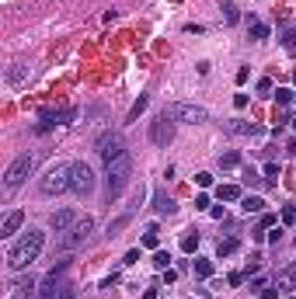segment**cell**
<instances>
[{"mask_svg": "<svg viewBox=\"0 0 296 299\" xmlns=\"http://www.w3.org/2000/svg\"><path fill=\"white\" fill-rule=\"evenodd\" d=\"M42 247H46V233H42V230H28V233H21V237L14 240V247L7 250V268H11V272L31 268L35 261H39Z\"/></svg>", "mask_w": 296, "mask_h": 299, "instance_id": "cell-1", "label": "cell"}, {"mask_svg": "<svg viewBox=\"0 0 296 299\" xmlns=\"http://www.w3.org/2000/svg\"><path fill=\"white\" fill-rule=\"evenodd\" d=\"M129 174H133V157H129V153L115 157L112 164H105V195H108V202L119 199V195L126 192Z\"/></svg>", "mask_w": 296, "mask_h": 299, "instance_id": "cell-2", "label": "cell"}, {"mask_svg": "<svg viewBox=\"0 0 296 299\" xmlns=\"http://www.w3.org/2000/svg\"><path fill=\"white\" fill-rule=\"evenodd\" d=\"M91 233H94V216H81V219L63 233L59 247H63V250H77V247H84V244L91 240Z\"/></svg>", "mask_w": 296, "mask_h": 299, "instance_id": "cell-3", "label": "cell"}, {"mask_svg": "<svg viewBox=\"0 0 296 299\" xmlns=\"http://www.w3.org/2000/svg\"><path fill=\"white\" fill-rule=\"evenodd\" d=\"M70 192L73 195H91L94 192V167L87 160H77V164H70Z\"/></svg>", "mask_w": 296, "mask_h": 299, "instance_id": "cell-4", "label": "cell"}, {"mask_svg": "<svg viewBox=\"0 0 296 299\" xmlns=\"http://www.w3.org/2000/svg\"><path fill=\"white\" fill-rule=\"evenodd\" d=\"M39 192L42 195H59V192H70V164H56L42 174L39 181Z\"/></svg>", "mask_w": 296, "mask_h": 299, "instance_id": "cell-5", "label": "cell"}, {"mask_svg": "<svg viewBox=\"0 0 296 299\" xmlns=\"http://www.w3.org/2000/svg\"><path fill=\"white\" fill-rule=\"evenodd\" d=\"M164 111H167L174 122H188V125H199V122H206V119H209V111H206V108L188 104V101H174V104H167Z\"/></svg>", "mask_w": 296, "mask_h": 299, "instance_id": "cell-6", "label": "cell"}, {"mask_svg": "<svg viewBox=\"0 0 296 299\" xmlns=\"http://www.w3.org/2000/svg\"><path fill=\"white\" fill-rule=\"evenodd\" d=\"M31 153H21V157H14L11 160V167L4 171V188L7 192H14V188H21V184H25V177H28V171H31Z\"/></svg>", "mask_w": 296, "mask_h": 299, "instance_id": "cell-7", "label": "cell"}, {"mask_svg": "<svg viewBox=\"0 0 296 299\" xmlns=\"http://www.w3.org/2000/svg\"><path fill=\"white\" fill-rule=\"evenodd\" d=\"M66 272V261L63 265H56L49 275H46V282L39 285V299H70V292H63V285H59V275Z\"/></svg>", "mask_w": 296, "mask_h": 299, "instance_id": "cell-8", "label": "cell"}, {"mask_svg": "<svg viewBox=\"0 0 296 299\" xmlns=\"http://www.w3.org/2000/svg\"><path fill=\"white\" fill-rule=\"evenodd\" d=\"M150 139H154L157 146H167V143L174 139V119L167 115V111H164L161 119H154V122H150Z\"/></svg>", "mask_w": 296, "mask_h": 299, "instance_id": "cell-9", "label": "cell"}, {"mask_svg": "<svg viewBox=\"0 0 296 299\" xmlns=\"http://www.w3.org/2000/svg\"><path fill=\"white\" fill-rule=\"evenodd\" d=\"M98 153H101V160H105V164H112L115 157H122L126 150H122V139H119V132H105V136L98 139Z\"/></svg>", "mask_w": 296, "mask_h": 299, "instance_id": "cell-10", "label": "cell"}, {"mask_svg": "<svg viewBox=\"0 0 296 299\" xmlns=\"http://www.w3.org/2000/svg\"><path fill=\"white\" fill-rule=\"evenodd\" d=\"M223 132H230V136H262L265 129L258 125V122H244V119H230V122H223Z\"/></svg>", "mask_w": 296, "mask_h": 299, "instance_id": "cell-11", "label": "cell"}, {"mask_svg": "<svg viewBox=\"0 0 296 299\" xmlns=\"http://www.w3.org/2000/svg\"><path fill=\"white\" fill-rule=\"evenodd\" d=\"M21 223H25V212H21V209L7 212V216H4V223H0V237H14V233L21 230Z\"/></svg>", "mask_w": 296, "mask_h": 299, "instance_id": "cell-12", "label": "cell"}, {"mask_svg": "<svg viewBox=\"0 0 296 299\" xmlns=\"http://www.w3.org/2000/svg\"><path fill=\"white\" fill-rule=\"evenodd\" d=\"M154 209H157V216H174V212H178L174 199H171L164 188H157V192H154Z\"/></svg>", "mask_w": 296, "mask_h": 299, "instance_id": "cell-13", "label": "cell"}, {"mask_svg": "<svg viewBox=\"0 0 296 299\" xmlns=\"http://www.w3.org/2000/svg\"><path fill=\"white\" fill-rule=\"evenodd\" d=\"M49 223H53V230H56V233H66L73 223H77V216H73V209H59V212H53Z\"/></svg>", "mask_w": 296, "mask_h": 299, "instance_id": "cell-14", "label": "cell"}, {"mask_svg": "<svg viewBox=\"0 0 296 299\" xmlns=\"http://www.w3.org/2000/svg\"><path fill=\"white\" fill-rule=\"evenodd\" d=\"M129 219H133V212H122L119 219H112V223H108V233H105V237H108V240L119 237V230H126V226H129Z\"/></svg>", "mask_w": 296, "mask_h": 299, "instance_id": "cell-15", "label": "cell"}, {"mask_svg": "<svg viewBox=\"0 0 296 299\" xmlns=\"http://www.w3.org/2000/svg\"><path fill=\"white\" fill-rule=\"evenodd\" d=\"M216 195L223 199V202H237V199H244V195H241V184H219Z\"/></svg>", "mask_w": 296, "mask_h": 299, "instance_id": "cell-16", "label": "cell"}, {"mask_svg": "<svg viewBox=\"0 0 296 299\" xmlns=\"http://www.w3.org/2000/svg\"><path fill=\"white\" fill-rule=\"evenodd\" d=\"M157 233H161L157 226H146V233H143V247L146 250H161V237Z\"/></svg>", "mask_w": 296, "mask_h": 299, "instance_id": "cell-17", "label": "cell"}, {"mask_svg": "<svg viewBox=\"0 0 296 299\" xmlns=\"http://www.w3.org/2000/svg\"><path fill=\"white\" fill-rule=\"evenodd\" d=\"M146 104H150V98H146V94H139V98L133 101V108H129V119H126V122H136V119L143 115V111H146Z\"/></svg>", "mask_w": 296, "mask_h": 299, "instance_id": "cell-18", "label": "cell"}, {"mask_svg": "<svg viewBox=\"0 0 296 299\" xmlns=\"http://www.w3.org/2000/svg\"><path fill=\"white\" fill-rule=\"evenodd\" d=\"M237 247H241V240H237V237H223V240L216 244V254H219V257H227V254H234Z\"/></svg>", "mask_w": 296, "mask_h": 299, "instance_id": "cell-19", "label": "cell"}, {"mask_svg": "<svg viewBox=\"0 0 296 299\" xmlns=\"http://www.w3.org/2000/svg\"><path fill=\"white\" fill-rule=\"evenodd\" d=\"M213 272H216V268H213L209 257H195V275H199V278H213Z\"/></svg>", "mask_w": 296, "mask_h": 299, "instance_id": "cell-20", "label": "cell"}, {"mask_svg": "<svg viewBox=\"0 0 296 299\" xmlns=\"http://www.w3.org/2000/svg\"><path fill=\"white\" fill-rule=\"evenodd\" d=\"M247 28H251V39H254V42L269 39V25H262V21H254V18H251V21H247Z\"/></svg>", "mask_w": 296, "mask_h": 299, "instance_id": "cell-21", "label": "cell"}, {"mask_svg": "<svg viewBox=\"0 0 296 299\" xmlns=\"http://www.w3.org/2000/svg\"><path fill=\"white\" fill-rule=\"evenodd\" d=\"M241 209H244V212H262L265 202L258 199V195H244V199H241Z\"/></svg>", "mask_w": 296, "mask_h": 299, "instance_id": "cell-22", "label": "cell"}, {"mask_svg": "<svg viewBox=\"0 0 296 299\" xmlns=\"http://www.w3.org/2000/svg\"><path fill=\"white\" fill-rule=\"evenodd\" d=\"M28 77V66L25 63H14V70H7V84H21Z\"/></svg>", "mask_w": 296, "mask_h": 299, "instance_id": "cell-23", "label": "cell"}, {"mask_svg": "<svg viewBox=\"0 0 296 299\" xmlns=\"http://www.w3.org/2000/svg\"><path fill=\"white\" fill-rule=\"evenodd\" d=\"M275 219H279V216H272V212H265V216H262V223H258V230H254V237H258V240H262V233L275 226Z\"/></svg>", "mask_w": 296, "mask_h": 299, "instance_id": "cell-24", "label": "cell"}, {"mask_svg": "<svg viewBox=\"0 0 296 299\" xmlns=\"http://www.w3.org/2000/svg\"><path fill=\"white\" fill-rule=\"evenodd\" d=\"M275 101H279V108H286V104H293V101H296V94H293L289 87H279V91H275Z\"/></svg>", "mask_w": 296, "mask_h": 299, "instance_id": "cell-25", "label": "cell"}, {"mask_svg": "<svg viewBox=\"0 0 296 299\" xmlns=\"http://www.w3.org/2000/svg\"><path fill=\"white\" fill-rule=\"evenodd\" d=\"M241 164V153L237 150H230V153H219V167H237Z\"/></svg>", "mask_w": 296, "mask_h": 299, "instance_id": "cell-26", "label": "cell"}, {"mask_svg": "<svg viewBox=\"0 0 296 299\" xmlns=\"http://www.w3.org/2000/svg\"><path fill=\"white\" fill-rule=\"evenodd\" d=\"M195 247H199V233L181 237V250H185V254H195Z\"/></svg>", "mask_w": 296, "mask_h": 299, "instance_id": "cell-27", "label": "cell"}, {"mask_svg": "<svg viewBox=\"0 0 296 299\" xmlns=\"http://www.w3.org/2000/svg\"><path fill=\"white\" fill-rule=\"evenodd\" d=\"M167 261H171V254H167V250H157V254H154V268H157V272H167Z\"/></svg>", "mask_w": 296, "mask_h": 299, "instance_id": "cell-28", "label": "cell"}, {"mask_svg": "<svg viewBox=\"0 0 296 299\" xmlns=\"http://www.w3.org/2000/svg\"><path fill=\"white\" fill-rule=\"evenodd\" d=\"M282 46H286L289 52H296V31H293V28H282Z\"/></svg>", "mask_w": 296, "mask_h": 299, "instance_id": "cell-29", "label": "cell"}, {"mask_svg": "<svg viewBox=\"0 0 296 299\" xmlns=\"http://www.w3.org/2000/svg\"><path fill=\"white\" fill-rule=\"evenodd\" d=\"M279 181V164H265V184H275Z\"/></svg>", "mask_w": 296, "mask_h": 299, "instance_id": "cell-30", "label": "cell"}, {"mask_svg": "<svg viewBox=\"0 0 296 299\" xmlns=\"http://www.w3.org/2000/svg\"><path fill=\"white\" fill-rule=\"evenodd\" d=\"M258 94H262V98H269V94H275V84L265 77V80H258Z\"/></svg>", "mask_w": 296, "mask_h": 299, "instance_id": "cell-31", "label": "cell"}, {"mask_svg": "<svg viewBox=\"0 0 296 299\" xmlns=\"http://www.w3.org/2000/svg\"><path fill=\"white\" fill-rule=\"evenodd\" d=\"M223 11H227V25H237V7L230 4V0H223Z\"/></svg>", "mask_w": 296, "mask_h": 299, "instance_id": "cell-32", "label": "cell"}, {"mask_svg": "<svg viewBox=\"0 0 296 299\" xmlns=\"http://www.w3.org/2000/svg\"><path fill=\"white\" fill-rule=\"evenodd\" d=\"M195 181H199V188H209V184H213V174H209V171H199Z\"/></svg>", "mask_w": 296, "mask_h": 299, "instance_id": "cell-33", "label": "cell"}, {"mask_svg": "<svg viewBox=\"0 0 296 299\" xmlns=\"http://www.w3.org/2000/svg\"><path fill=\"white\" fill-rule=\"evenodd\" d=\"M282 223H296V209H293V205L282 209Z\"/></svg>", "mask_w": 296, "mask_h": 299, "instance_id": "cell-34", "label": "cell"}, {"mask_svg": "<svg viewBox=\"0 0 296 299\" xmlns=\"http://www.w3.org/2000/svg\"><path fill=\"white\" fill-rule=\"evenodd\" d=\"M247 77H251V70H247V66H241V70H237V84H247Z\"/></svg>", "mask_w": 296, "mask_h": 299, "instance_id": "cell-35", "label": "cell"}, {"mask_svg": "<svg viewBox=\"0 0 296 299\" xmlns=\"http://www.w3.org/2000/svg\"><path fill=\"white\" fill-rule=\"evenodd\" d=\"M136 261H139V250H136V247H133V250H129V254H126V261H122V265H136Z\"/></svg>", "mask_w": 296, "mask_h": 299, "instance_id": "cell-36", "label": "cell"}, {"mask_svg": "<svg viewBox=\"0 0 296 299\" xmlns=\"http://www.w3.org/2000/svg\"><path fill=\"white\" fill-rule=\"evenodd\" d=\"M234 108H247V94H234Z\"/></svg>", "mask_w": 296, "mask_h": 299, "instance_id": "cell-37", "label": "cell"}, {"mask_svg": "<svg viewBox=\"0 0 296 299\" xmlns=\"http://www.w3.org/2000/svg\"><path fill=\"white\" fill-rule=\"evenodd\" d=\"M195 209H213V205H209V195H199V199H195Z\"/></svg>", "mask_w": 296, "mask_h": 299, "instance_id": "cell-38", "label": "cell"}, {"mask_svg": "<svg viewBox=\"0 0 296 299\" xmlns=\"http://www.w3.org/2000/svg\"><path fill=\"white\" fill-rule=\"evenodd\" d=\"M209 216H213V219H223L227 212H223V205H213V209H209Z\"/></svg>", "mask_w": 296, "mask_h": 299, "instance_id": "cell-39", "label": "cell"}, {"mask_svg": "<svg viewBox=\"0 0 296 299\" xmlns=\"http://www.w3.org/2000/svg\"><path fill=\"white\" fill-rule=\"evenodd\" d=\"M230 285H244V272H234L230 275Z\"/></svg>", "mask_w": 296, "mask_h": 299, "instance_id": "cell-40", "label": "cell"}, {"mask_svg": "<svg viewBox=\"0 0 296 299\" xmlns=\"http://www.w3.org/2000/svg\"><path fill=\"white\" fill-rule=\"evenodd\" d=\"M262 299H279V292L275 289H262Z\"/></svg>", "mask_w": 296, "mask_h": 299, "instance_id": "cell-41", "label": "cell"}, {"mask_svg": "<svg viewBox=\"0 0 296 299\" xmlns=\"http://www.w3.org/2000/svg\"><path fill=\"white\" fill-rule=\"evenodd\" d=\"M11 299H28V292H25V289H14V292H11Z\"/></svg>", "mask_w": 296, "mask_h": 299, "instance_id": "cell-42", "label": "cell"}, {"mask_svg": "<svg viewBox=\"0 0 296 299\" xmlns=\"http://www.w3.org/2000/svg\"><path fill=\"white\" fill-rule=\"evenodd\" d=\"M293 129H296V119H293Z\"/></svg>", "mask_w": 296, "mask_h": 299, "instance_id": "cell-43", "label": "cell"}, {"mask_svg": "<svg viewBox=\"0 0 296 299\" xmlns=\"http://www.w3.org/2000/svg\"><path fill=\"white\" fill-rule=\"evenodd\" d=\"M282 299H293V296H282Z\"/></svg>", "mask_w": 296, "mask_h": 299, "instance_id": "cell-44", "label": "cell"}, {"mask_svg": "<svg viewBox=\"0 0 296 299\" xmlns=\"http://www.w3.org/2000/svg\"><path fill=\"white\" fill-rule=\"evenodd\" d=\"M293 80H296V73H293Z\"/></svg>", "mask_w": 296, "mask_h": 299, "instance_id": "cell-45", "label": "cell"}]
</instances>
